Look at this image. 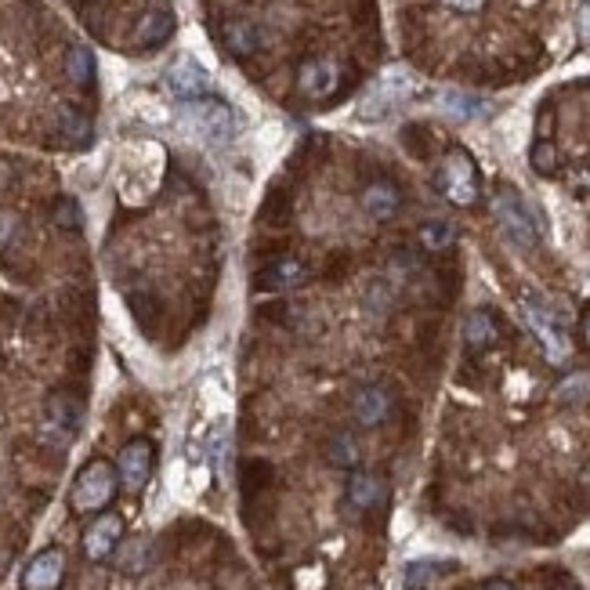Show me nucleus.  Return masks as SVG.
I'll list each match as a JSON object with an SVG mask.
<instances>
[{
	"instance_id": "nucleus-1",
	"label": "nucleus",
	"mask_w": 590,
	"mask_h": 590,
	"mask_svg": "<svg viewBox=\"0 0 590 590\" xmlns=\"http://www.w3.org/2000/svg\"><path fill=\"white\" fill-rule=\"evenodd\" d=\"M116 489H120V475H116V464L95 457L80 467L77 482H73V493H69V504L77 514H98L113 504Z\"/></svg>"
},
{
	"instance_id": "nucleus-2",
	"label": "nucleus",
	"mask_w": 590,
	"mask_h": 590,
	"mask_svg": "<svg viewBox=\"0 0 590 590\" xmlns=\"http://www.w3.org/2000/svg\"><path fill=\"white\" fill-rule=\"evenodd\" d=\"M181 120H185L189 131H196L200 138H207L214 145L232 142V134H236V113L221 98L210 95L192 98V102L181 105Z\"/></svg>"
},
{
	"instance_id": "nucleus-3",
	"label": "nucleus",
	"mask_w": 590,
	"mask_h": 590,
	"mask_svg": "<svg viewBox=\"0 0 590 590\" xmlns=\"http://www.w3.org/2000/svg\"><path fill=\"white\" fill-rule=\"evenodd\" d=\"M522 315H525V323H529V330L540 337L547 362H554V366L569 362L572 344H569V337H565V326H562V319H558V312H554L547 301H540V297H522Z\"/></svg>"
},
{
	"instance_id": "nucleus-4",
	"label": "nucleus",
	"mask_w": 590,
	"mask_h": 590,
	"mask_svg": "<svg viewBox=\"0 0 590 590\" xmlns=\"http://www.w3.org/2000/svg\"><path fill=\"white\" fill-rule=\"evenodd\" d=\"M80 420H84V406H80L77 395L69 391H55L48 402H44V424H40V438L55 449H66L80 431Z\"/></svg>"
},
{
	"instance_id": "nucleus-5",
	"label": "nucleus",
	"mask_w": 590,
	"mask_h": 590,
	"mask_svg": "<svg viewBox=\"0 0 590 590\" xmlns=\"http://www.w3.org/2000/svg\"><path fill=\"white\" fill-rule=\"evenodd\" d=\"M493 214H496V221H500L504 236L511 239L514 247H522V250H533L536 247V239H540V229H536L533 210L525 207L518 192H514V189L500 192V196L493 200Z\"/></svg>"
},
{
	"instance_id": "nucleus-6",
	"label": "nucleus",
	"mask_w": 590,
	"mask_h": 590,
	"mask_svg": "<svg viewBox=\"0 0 590 590\" xmlns=\"http://www.w3.org/2000/svg\"><path fill=\"white\" fill-rule=\"evenodd\" d=\"M438 189L453 207H471L478 200V171L467 153H449L438 167Z\"/></svg>"
},
{
	"instance_id": "nucleus-7",
	"label": "nucleus",
	"mask_w": 590,
	"mask_h": 590,
	"mask_svg": "<svg viewBox=\"0 0 590 590\" xmlns=\"http://www.w3.org/2000/svg\"><path fill=\"white\" fill-rule=\"evenodd\" d=\"M153 464H156V446L149 438H131L124 449H120V457H116V475H120V486L138 493L145 489L149 475H153Z\"/></svg>"
},
{
	"instance_id": "nucleus-8",
	"label": "nucleus",
	"mask_w": 590,
	"mask_h": 590,
	"mask_svg": "<svg viewBox=\"0 0 590 590\" xmlns=\"http://www.w3.org/2000/svg\"><path fill=\"white\" fill-rule=\"evenodd\" d=\"M120 540H124V518L116 511H102L95 514V522L84 529V554L87 562H105V558H113L116 547H120Z\"/></svg>"
},
{
	"instance_id": "nucleus-9",
	"label": "nucleus",
	"mask_w": 590,
	"mask_h": 590,
	"mask_svg": "<svg viewBox=\"0 0 590 590\" xmlns=\"http://www.w3.org/2000/svg\"><path fill=\"white\" fill-rule=\"evenodd\" d=\"M66 580V551L62 547H48L40 551L22 572V590H58Z\"/></svg>"
},
{
	"instance_id": "nucleus-10",
	"label": "nucleus",
	"mask_w": 590,
	"mask_h": 590,
	"mask_svg": "<svg viewBox=\"0 0 590 590\" xmlns=\"http://www.w3.org/2000/svg\"><path fill=\"white\" fill-rule=\"evenodd\" d=\"M167 87H171L181 102H192V98L210 95V77L196 58L181 55V58H174L171 66H167Z\"/></svg>"
},
{
	"instance_id": "nucleus-11",
	"label": "nucleus",
	"mask_w": 590,
	"mask_h": 590,
	"mask_svg": "<svg viewBox=\"0 0 590 590\" xmlns=\"http://www.w3.org/2000/svg\"><path fill=\"white\" fill-rule=\"evenodd\" d=\"M341 84V66L334 58H308L305 66L297 69V87L308 98H330Z\"/></svg>"
},
{
	"instance_id": "nucleus-12",
	"label": "nucleus",
	"mask_w": 590,
	"mask_h": 590,
	"mask_svg": "<svg viewBox=\"0 0 590 590\" xmlns=\"http://www.w3.org/2000/svg\"><path fill=\"white\" fill-rule=\"evenodd\" d=\"M312 276L308 272V265L301 261V257H276V261H268V265L257 268V290H294V286H301L305 279Z\"/></svg>"
},
{
	"instance_id": "nucleus-13",
	"label": "nucleus",
	"mask_w": 590,
	"mask_h": 590,
	"mask_svg": "<svg viewBox=\"0 0 590 590\" xmlns=\"http://www.w3.org/2000/svg\"><path fill=\"white\" fill-rule=\"evenodd\" d=\"M391 391L381 384H366L352 395V417L359 420L362 428H381L384 420L391 417Z\"/></svg>"
},
{
	"instance_id": "nucleus-14",
	"label": "nucleus",
	"mask_w": 590,
	"mask_h": 590,
	"mask_svg": "<svg viewBox=\"0 0 590 590\" xmlns=\"http://www.w3.org/2000/svg\"><path fill=\"white\" fill-rule=\"evenodd\" d=\"M406 95H410V77H395V73H391V77H384L381 84L366 95L359 116L362 120H381V116H388Z\"/></svg>"
},
{
	"instance_id": "nucleus-15",
	"label": "nucleus",
	"mask_w": 590,
	"mask_h": 590,
	"mask_svg": "<svg viewBox=\"0 0 590 590\" xmlns=\"http://www.w3.org/2000/svg\"><path fill=\"white\" fill-rule=\"evenodd\" d=\"M221 44L232 51V55L247 58L254 51H261V29L250 19H225L221 22Z\"/></svg>"
},
{
	"instance_id": "nucleus-16",
	"label": "nucleus",
	"mask_w": 590,
	"mask_h": 590,
	"mask_svg": "<svg viewBox=\"0 0 590 590\" xmlns=\"http://www.w3.org/2000/svg\"><path fill=\"white\" fill-rule=\"evenodd\" d=\"M399 203H402V196H399V189H395L391 181H370V185L362 189V210H366L373 221L395 218Z\"/></svg>"
},
{
	"instance_id": "nucleus-17",
	"label": "nucleus",
	"mask_w": 590,
	"mask_h": 590,
	"mask_svg": "<svg viewBox=\"0 0 590 590\" xmlns=\"http://www.w3.org/2000/svg\"><path fill=\"white\" fill-rule=\"evenodd\" d=\"M348 500H352V507H359V511H373V507L384 500L381 475H373V471H359V467H355L352 478H348Z\"/></svg>"
},
{
	"instance_id": "nucleus-18",
	"label": "nucleus",
	"mask_w": 590,
	"mask_h": 590,
	"mask_svg": "<svg viewBox=\"0 0 590 590\" xmlns=\"http://www.w3.org/2000/svg\"><path fill=\"white\" fill-rule=\"evenodd\" d=\"M171 33H174V15L167 8H156V11H149L142 22H138V29H134V40H138V48L153 51V48H160V44L171 37Z\"/></svg>"
},
{
	"instance_id": "nucleus-19",
	"label": "nucleus",
	"mask_w": 590,
	"mask_h": 590,
	"mask_svg": "<svg viewBox=\"0 0 590 590\" xmlns=\"http://www.w3.org/2000/svg\"><path fill=\"white\" fill-rule=\"evenodd\" d=\"M326 460H330L334 467H341V471H355L362 460L359 438H355L352 431H337V435H330V442H326Z\"/></svg>"
},
{
	"instance_id": "nucleus-20",
	"label": "nucleus",
	"mask_w": 590,
	"mask_h": 590,
	"mask_svg": "<svg viewBox=\"0 0 590 590\" xmlns=\"http://www.w3.org/2000/svg\"><path fill=\"white\" fill-rule=\"evenodd\" d=\"M496 341V319L489 312H471L464 319V344L471 348V352H486L489 344Z\"/></svg>"
},
{
	"instance_id": "nucleus-21",
	"label": "nucleus",
	"mask_w": 590,
	"mask_h": 590,
	"mask_svg": "<svg viewBox=\"0 0 590 590\" xmlns=\"http://www.w3.org/2000/svg\"><path fill=\"white\" fill-rule=\"evenodd\" d=\"M420 247L431 250V254H442V250H449L453 243H457V225L453 221H442V218H431L420 225L417 232Z\"/></svg>"
},
{
	"instance_id": "nucleus-22",
	"label": "nucleus",
	"mask_w": 590,
	"mask_h": 590,
	"mask_svg": "<svg viewBox=\"0 0 590 590\" xmlns=\"http://www.w3.org/2000/svg\"><path fill=\"white\" fill-rule=\"evenodd\" d=\"M116 569L127 572V576H138V572L149 569V540H120V547H116Z\"/></svg>"
},
{
	"instance_id": "nucleus-23",
	"label": "nucleus",
	"mask_w": 590,
	"mask_h": 590,
	"mask_svg": "<svg viewBox=\"0 0 590 590\" xmlns=\"http://www.w3.org/2000/svg\"><path fill=\"white\" fill-rule=\"evenodd\" d=\"M446 569H453L449 562H410L406 569H402V587L406 590H424V587H431V583L442 576Z\"/></svg>"
},
{
	"instance_id": "nucleus-24",
	"label": "nucleus",
	"mask_w": 590,
	"mask_h": 590,
	"mask_svg": "<svg viewBox=\"0 0 590 590\" xmlns=\"http://www.w3.org/2000/svg\"><path fill=\"white\" fill-rule=\"evenodd\" d=\"M442 105V113L453 116V120H475V116L486 113V102H478L471 95H460V91H446V95L438 98Z\"/></svg>"
},
{
	"instance_id": "nucleus-25",
	"label": "nucleus",
	"mask_w": 590,
	"mask_h": 590,
	"mask_svg": "<svg viewBox=\"0 0 590 590\" xmlns=\"http://www.w3.org/2000/svg\"><path fill=\"white\" fill-rule=\"evenodd\" d=\"M66 77L77 87H87L95 80V55L87 48H69L66 55Z\"/></svg>"
},
{
	"instance_id": "nucleus-26",
	"label": "nucleus",
	"mask_w": 590,
	"mask_h": 590,
	"mask_svg": "<svg viewBox=\"0 0 590 590\" xmlns=\"http://www.w3.org/2000/svg\"><path fill=\"white\" fill-rule=\"evenodd\" d=\"M554 395H558V402H565V406H580V402H587L590 399V373H572V377H565Z\"/></svg>"
},
{
	"instance_id": "nucleus-27",
	"label": "nucleus",
	"mask_w": 590,
	"mask_h": 590,
	"mask_svg": "<svg viewBox=\"0 0 590 590\" xmlns=\"http://www.w3.org/2000/svg\"><path fill=\"white\" fill-rule=\"evenodd\" d=\"M51 221H55L58 229L77 232L80 225H84V210H80V203L73 200V196H62V200L55 203V210H51Z\"/></svg>"
},
{
	"instance_id": "nucleus-28",
	"label": "nucleus",
	"mask_w": 590,
	"mask_h": 590,
	"mask_svg": "<svg viewBox=\"0 0 590 590\" xmlns=\"http://www.w3.org/2000/svg\"><path fill=\"white\" fill-rule=\"evenodd\" d=\"M62 131L69 134V142L77 145L91 142V124H87V116L77 113V109H62Z\"/></svg>"
},
{
	"instance_id": "nucleus-29",
	"label": "nucleus",
	"mask_w": 590,
	"mask_h": 590,
	"mask_svg": "<svg viewBox=\"0 0 590 590\" xmlns=\"http://www.w3.org/2000/svg\"><path fill=\"white\" fill-rule=\"evenodd\" d=\"M529 163H533L536 174H554L558 171V149H554L547 138H540V142L533 145V153H529Z\"/></svg>"
},
{
	"instance_id": "nucleus-30",
	"label": "nucleus",
	"mask_w": 590,
	"mask_h": 590,
	"mask_svg": "<svg viewBox=\"0 0 590 590\" xmlns=\"http://www.w3.org/2000/svg\"><path fill=\"white\" fill-rule=\"evenodd\" d=\"M80 590H109V580H105L102 569H87L80 576Z\"/></svg>"
},
{
	"instance_id": "nucleus-31",
	"label": "nucleus",
	"mask_w": 590,
	"mask_h": 590,
	"mask_svg": "<svg viewBox=\"0 0 590 590\" xmlns=\"http://www.w3.org/2000/svg\"><path fill=\"white\" fill-rule=\"evenodd\" d=\"M11 236H15V218L0 210V247H4V243H8Z\"/></svg>"
},
{
	"instance_id": "nucleus-32",
	"label": "nucleus",
	"mask_w": 590,
	"mask_h": 590,
	"mask_svg": "<svg viewBox=\"0 0 590 590\" xmlns=\"http://www.w3.org/2000/svg\"><path fill=\"white\" fill-rule=\"evenodd\" d=\"M449 8H457V11H482V4L486 0H446Z\"/></svg>"
},
{
	"instance_id": "nucleus-33",
	"label": "nucleus",
	"mask_w": 590,
	"mask_h": 590,
	"mask_svg": "<svg viewBox=\"0 0 590 590\" xmlns=\"http://www.w3.org/2000/svg\"><path fill=\"white\" fill-rule=\"evenodd\" d=\"M580 37H583V44L590 48V8L580 11Z\"/></svg>"
},
{
	"instance_id": "nucleus-34",
	"label": "nucleus",
	"mask_w": 590,
	"mask_h": 590,
	"mask_svg": "<svg viewBox=\"0 0 590 590\" xmlns=\"http://www.w3.org/2000/svg\"><path fill=\"white\" fill-rule=\"evenodd\" d=\"M482 590H514V583H507V580H489Z\"/></svg>"
},
{
	"instance_id": "nucleus-35",
	"label": "nucleus",
	"mask_w": 590,
	"mask_h": 590,
	"mask_svg": "<svg viewBox=\"0 0 590 590\" xmlns=\"http://www.w3.org/2000/svg\"><path fill=\"white\" fill-rule=\"evenodd\" d=\"M583 341H587V348H590V308L583 312Z\"/></svg>"
},
{
	"instance_id": "nucleus-36",
	"label": "nucleus",
	"mask_w": 590,
	"mask_h": 590,
	"mask_svg": "<svg viewBox=\"0 0 590 590\" xmlns=\"http://www.w3.org/2000/svg\"><path fill=\"white\" fill-rule=\"evenodd\" d=\"M4 185H8V167L0 163V189H4Z\"/></svg>"
}]
</instances>
